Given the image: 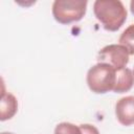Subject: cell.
<instances>
[{
    "instance_id": "obj_3",
    "label": "cell",
    "mask_w": 134,
    "mask_h": 134,
    "mask_svg": "<svg viewBox=\"0 0 134 134\" xmlns=\"http://www.w3.org/2000/svg\"><path fill=\"white\" fill-rule=\"evenodd\" d=\"M86 0H55L52 4V15L61 24L80 21L86 14Z\"/></svg>"
},
{
    "instance_id": "obj_7",
    "label": "cell",
    "mask_w": 134,
    "mask_h": 134,
    "mask_svg": "<svg viewBox=\"0 0 134 134\" xmlns=\"http://www.w3.org/2000/svg\"><path fill=\"white\" fill-rule=\"evenodd\" d=\"M134 85V74L131 69L124 68L116 71V82L113 88L115 93H124L129 91Z\"/></svg>"
},
{
    "instance_id": "obj_11",
    "label": "cell",
    "mask_w": 134,
    "mask_h": 134,
    "mask_svg": "<svg viewBox=\"0 0 134 134\" xmlns=\"http://www.w3.org/2000/svg\"><path fill=\"white\" fill-rule=\"evenodd\" d=\"M130 8H131L132 14L134 15V0H132V1H131V3H130Z\"/></svg>"
},
{
    "instance_id": "obj_10",
    "label": "cell",
    "mask_w": 134,
    "mask_h": 134,
    "mask_svg": "<svg viewBox=\"0 0 134 134\" xmlns=\"http://www.w3.org/2000/svg\"><path fill=\"white\" fill-rule=\"evenodd\" d=\"M80 129L82 131V134H99L98 130L92 125H81Z\"/></svg>"
},
{
    "instance_id": "obj_9",
    "label": "cell",
    "mask_w": 134,
    "mask_h": 134,
    "mask_svg": "<svg viewBox=\"0 0 134 134\" xmlns=\"http://www.w3.org/2000/svg\"><path fill=\"white\" fill-rule=\"evenodd\" d=\"M54 134H82L80 127L70 122H61L54 129Z\"/></svg>"
},
{
    "instance_id": "obj_1",
    "label": "cell",
    "mask_w": 134,
    "mask_h": 134,
    "mask_svg": "<svg viewBox=\"0 0 134 134\" xmlns=\"http://www.w3.org/2000/svg\"><path fill=\"white\" fill-rule=\"evenodd\" d=\"M93 10L103 27L109 31L118 30L127 19V9L119 0H96Z\"/></svg>"
},
{
    "instance_id": "obj_6",
    "label": "cell",
    "mask_w": 134,
    "mask_h": 134,
    "mask_svg": "<svg viewBox=\"0 0 134 134\" xmlns=\"http://www.w3.org/2000/svg\"><path fill=\"white\" fill-rule=\"evenodd\" d=\"M18 110L17 98L12 93H1L0 98V120L4 121L14 117Z\"/></svg>"
},
{
    "instance_id": "obj_5",
    "label": "cell",
    "mask_w": 134,
    "mask_h": 134,
    "mask_svg": "<svg viewBox=\"0 0 134 134\" xmlns=\"http://www.w3.org/2000/svg\"><path fill=\"white\" fill-rule=\"evenodd\" d=\"M115 115L122 126L134 125V96L120 98L115 106Z\"/></svg>"
},
{
    "instance_id": "obj_2",
    "label": "cell",
    "mask_w": 134,
    "mask_h": 134,
    "mask_svg": "<svg viewBox=\"0 0 134 134\" xmlns=\"http://www.w3.org/2000/svg\"><path fill=\"white\" fill-rule=\"evenodd\" d=\"M116 82V70L108 64L97 63L87 73V84L94 93H107L113 90Z\"/></svg>"
},
{
    "instance_id": "obj_13",
    "label": "cell",
    "mask_w": 134,
    "mask_h": 134,
    "mask_svg": "<svg viewBox=\"0 0 134 134\" xmlns=\"http://www.w3.org/2000/svg\"><path fill=\"white\" fill-rule=\"evenodd\" d=\"M133 74H134V70H133Z\"/></svg>"
},
{
    "instance_id": "obj_12",
    "label": "cell",
    "mask_w": 134,
    "mask_h": 134,
    "mask_svg": "<svg viewBox=\"0 0 134 134\" xmlns=\"http://www.w3.org/2000/svg\"><path fill=\"white\" fill-rule=\"evenodd\" d=\"M1 134H13V133H9V132H3V133H1Z\"/></svg>"
},
{
    "instance_id": "obj_4",
    "label": "cell",
    "mask_w": 134,
    "mask_h": 134,
    "mask_svg": "<svg viewBox=\"0 0 134 134\" xmlns=\"http://www.w3.org/2000/svg\"><path fill=\"white\" fill-rule=\"evenodd\" d=\"M129 51L120 44H111L102 48L97 53L98 63H105L113 67L116 71L126 68L129 63Z\"/></svg>"
},
{
    "instance_id": "obj_8",
    "label": "cell",
    "mask_w": 134,
    "mask_h": 134,
    "mask_svg": "<svg viewBox=\"0 0 134 134\" xmlns=\"http://www.w3.org/2000/svg\"><path fill=\"white\" fill-rule=\"evenodd\" d=\"M119 44L127 48L130 54H134V24L128 26L119 37Z\"/></svg>"
}]
</instances>
